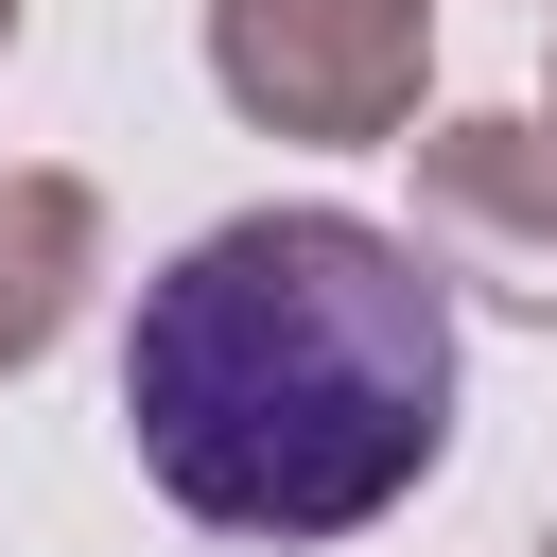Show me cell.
Returning <instances> with one entry per match:
<instances>
[{"label": "cell", "mask_w": 557, "mask_h": 557, "mask_svg": "<svg viewBox=\"0 0 557 557\" xmlns=\"http://www.w3.org/2000/svg\"><path fill=\"white\" fill-rule=\"evenodd\" d=\"M453 278L418 261V226L366 209H226L191 226L139 313H122V453L174 522L313 557L400 522L453 470Z\"/></svg>", "instance_id": "obj_1"}, {"label": "cell", "mask_w": 557, "mask_h": 557, "mask_svg": "<svg viewBox=\"0 0 557 557\" xmlns=\"http://www.w3.org/2000/svg\"><path fill=\"white\" fill-rule=\"evenodd\" d=\"M209 87L261 139L400 157L435 104V0H209Z\"/></svg>", "instance_id": "obj_2"}, {"label": "cell", "mask_w": 557, "mask_h": 557, "mask_svg": "<svg viewBox=\"0 0 557 557\" xmlns=\"http://www.w3.org/2000/svg\"><path fill=\"white\" fill-rule=\"evenodd\" d=\"M400 174H418V209H400L418 261H435L453 296L557 331V122H540V104H453V122L400 139Z\"/></svg>", "instance_id": "obj_3"}, {"label": "cell", "mask_w": 557, "mask_h": 557, "mask_svg": "<svg viewBox=\"0 0 557 557\" xmlns=\"http://www.w3.org/2000/svg\"><path fill=\"white\" fill-rule=\"evenodd\" d=\"M87 278H104V191L87 174H0V383H35L52 348H70V313H87Z\"/></svg>", "instance_id": "obj_4"}, {"label": "cell", "mask_w": 557, "mask_h": 557, "mask_svg": "<svg viewBox=\"0 0 557 557\" xmlns=\"http://www.w3.org/2000/svg\"><path fill=\"white\" fill-rule=\"evenodd\" d=\"M540 122H557V52H540Z\"/></svg>", "instance_id": "obj_5"}, {"label": "cell", "mask_w": 557, "mask_h": 557, "mask_svg": "<svg viewBox=\"0 0 557 557\" xmlns=\"http://www.w3.org/2000/svg\"><path fill=\"white\" fill-rule=\"evenodd\" d=\"M17 17H35V0H0V52H17Z\"/></svg>", "instance_id": "obj_6"}, {"label": "cell", "mask_w": 557, "mask_h": 557, "mask_svg": "<svg viewBox=\"0 0 557 557\" xmlns=\"http://www.w3.org/2000/svg\"><path fill=\"white\" fill-rule=\"evenodd\" d=\"M522 557H557V522H540V540H522Z\"/></svg>", "instance_id": "obj_7"}]
</instances>
